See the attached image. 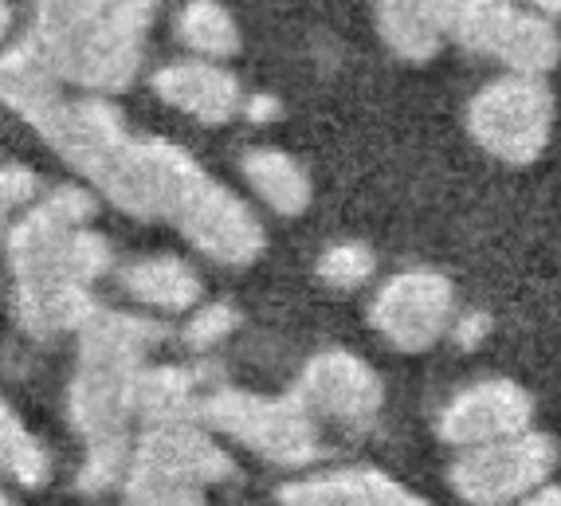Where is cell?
<instances>
[{"label": "cell", "instance_id": "cell-26", "mask_svg": "<svg viewBox=\"0 0 561 506\" xmlns=\"http://www.w3.org/2000/svg\"><path fill=\"white\" fill-rule=\"evenodd\" d=\"M39 200V177L28 165H0V232H9L20 216Z\"/></svg>", "mask_w": 561, "mask_h": 506}, {"label": "cell", "instance_id": "cell-11", "mask_svg": "<svg viewBox=\"0 0 561 506\" xmlns=\"http://www.w3.org/2000/svg\"><path fill=\"white\" fill-rule=\"evenodd\" d=\"M28 126L44 138L47 150L67 161L83 181H91L114 158L122 141L130 138V126L111 99L83 91L71 94V87H64L44 111L32 114Z\"/></svg>", "mask_w": 561, "mask_h": 506}, {"label": "cell", "instance_id": "cell-13", "mask_svg": "<svg viewBox=\"0 0 561 506\" xmlns=\"http://www.w3.org/2000/svg\"><path fill=\"white\" fill-rule=\"evenodd\" d=\"M534 421V396L511 377H483V381L459 389L444 404L436 432L451 448H483V444L511 440L530 432Z\"/></svg>", "mask_w": 561, "mask_h": 506}, {"label": "cell", "instance_id": "cell-22", "mask_svg": "<svg viewBox=\"0 0 561 506\" xmlns=\"http://www.w3.org/2000/svg\"><path fill=\"white\" fill-rule=\"evenodd\" d=\"M0 471L28 491H39L51 479V456L44 440L20 421V413L4 396H0Z\"/></svg>", "mask_w": 561, "mask_h": 506}, {"label": "cell", "instance_id": "cell-12", "mask_svg": "<svg viewBox=\"0 0 561 506\" xmlns=\"http://www.w3.org/2000/svg\"><path fill=\"white\" fill-rule=\"evenodd\" d=\"M290 393L307 404L314 421L342 424V428H365L385 404V384L369 361L350 349H322L302 366Z\"/></svg>", "mask_w": 561, "mask_h": 506}, {"label": "cell", "instance_id": "cell-20", "mask_svg": "<svg viewBox=\"0 0 561 506\" xmlns=\"http://www.w3.org/2000/svg\"><path fill=\"white\" fill-rule=\"evenodd\" d=\"M240 173L255 200L272 208L275 216H302L314 200V181L295 153L279 146H255L240 158Z\"/></svg>", "mask_w": 561, "mask_h": 506}, {"label": "cell", "instance_id": "cell-30", "mask_svg": "<svg viewBox=\"0 0 561 506\" xmlns=\"http://www.w3.org/2000/svg\"><path fill=\"white\" fill-rule=\"evenodd\" d=\"M518 506H561V487H542V491H534V495H526Z\"/></svg>", "mask_w": 561, "mask_h": 506}, {"label": "cell", "instance_id": "cell-29", "mask_svg": "<svg viewBox=\"0 0 561 506\" xmlns=\"http://www.w3.org/2000/svg\"><path fill=\"white\" fill-rule=\"evenodd\" d=\"M515 4H518V9H526V12H534V16L553 20V24L561 20V0H515Z\"/></svg>", "mask_w": 561, "mask_h": 506}, {"label": "cell", "instance_id": "cell-6", "mask_svg": "<svg viewBox=\"0 0 561 506\" xmlns=\"http://www.w3.org/2000/svg\"><path fill=\"white\" fill-rule=\"evenodd\" d=\"M165 0H118L94 28L79 39L44 51L59 83L83 94H122L134 87L146 64V39H150L153 20H158Z\"/></svg>", "mask_w": 561, "mask_h": 506}, {"label": "cell", "instance_id": "cell-7", "mask_svg": "<svg viewBox=\"0 0 561 506\" xmlns=\"http://www.w3.org/2000/svg\"><path fill=\"white\" fill-rule=\"evenodd\" d=\"M468 134L503 165H530L546 153L553 134V91L546 79L499 76L471 94Z\"/></svg>", "mask_w": 561, "mask_h": 506}, {"label": "cell", "instance_id": "cell-18", "mask_svg": "<svg viewBox=\"0 0 561 506\" xmlns=\"http://www.w3.org/2000/svg\"><path fill=\"white\" fill-rule=\"evenodd\" d=\"M122 291L146 310L185 314V310L201 307L205 279L181 255H141V260L122 267Z\"/></svg>", "mask_w": 561, "mask_h": 506}, {"label": "cell", "instance_id": "cell-27", "mask_svg": "<svg viewBox=\"0 0 561 506\" xmlns=\"http://www.w3.org/2000/svg\"><path fill=\"white\" fill-rule=\"evenodd\" d=\"M491 314H483V310H468V314H456V326H451V337H456L463 349H479L486 342V334H491Z\"/></svg>", "mask_w": 561, "mask_h": 506}, {"label": "cell", "instance_id": "cell-19", "mask_svg": "<svg viewBox=\"0 0 561 506\" xmlns=\"http://www.w3.org/2000/svg\"><path fill=\"white\" fill-rule=\"evenodd\" d=\"M205 396H208L205 369L146 366L138 377V384H134V421H146V428H150V424L197 421Z\"/></svg>", "mask_w": 561, "mask_h": 506}, {"label": "cell", "instance_id": "cell-2", "mask_svg": "<svg viewBox=\"0 0 561 506\" xmlns=\"http://www.w3.org/2000/svg\"><path fill=\"white\" fill-rule=\"evenodd\" d=\"M165 337V326L141 314L99 307L79 330L76 377L67 389V416L87 448L130 444L134 384L150 354Z\"/></svg>", "mask_w": 561, "mask_h": 506}, {"label": "cell", "instance_id": "cell-1", "mask_svg": "<svg viewBox=\"0 0 561 506\" xmlns=\"http://www.w3.org/2000/svg\"><path fill=\"white\" fill-rule=\"evenodd\" d=\"M94 212L99 197L91 185H56L9 228L4 255L16 319L39 342L79 334L99 310L91 287L114 267V252L91 228Z\"/></svg>", "mask_w": 561, "mask_h": 506}, {"label": "cell", "instance_id": "cell-24", "mask_svg": "<svg viewBox=\"0 0 561 506\" xmlns=\"http://www.w3.org/2000/svg\"><path fill=\"white\" fill-rule=\"evenodd\" d=\"M377 272V255L369 252V244L362 240H342V244H330L319 255V279L337 287V291H357L374 279Z\"/></svg>", "mask_w": 561, "mask_h": 506}, {"label": "cell", "instance_id": "cell-31", "mask_svg": "<svg viewBox=\"0 0 561 506\" xmlns=\"http://www.w3.org/2000/svg\"><path fill=\"white\" fill-rule=\"evenodd\" d=\"M12 24H16V12H12L9 0H0V51H4V44H9Z\"/></svg>", "mask_w": 561, "mask_h": 506}, {"label": "cell", "instance_id": "cell-8", "mask_svg": "<svg viewBox=\"0 0 561 506\" xmlns=\"http://www.w3.org/2000/svg\"><path fill=\"white\" fill-rule=\"evenodd\" d=\"M451 44L503 64L506 76L546 79L561 64L558 24L518 9L515 0H459Z\"/></svg>", "mask_w": 561, "mask_h": 506}, {"label": "cell", "instance_id": "cell-5", "mask_svg": "<svg viewBox=\"0 0 561 506\" xmlns=\"http://www.w3.org/2000/svg\"><path fill=\"white\" fill-rule=\"evenodd\" d=\"M197 421L208 432H220L279 468H307V463L322 460V451H327L322 424L307 413V404L295 393L263 396L232 389V384H216L201 401Z\"/></svg>", "mask_w": 561, "mask_h": 506}, {"label": "cell", "instance_id": "cell-3", "mask_svg": "<svg viewBox=\"0 0 561 506\" xmlns=\"http://www.w3.org/2000/svg\"><path fill=\"white\" fill-rule=\"evenodd\" d=\"M87 185L94 188V197L111 200L134 220L181 228L188 212L208 197L216 177H208L205 165L181 150L178 141L130 134Z\"/></svg>", "mask_w": 561, "mask_h": 506}, {"label": "cell", "instance_id": "cell-23", "mask_svg": "<svg viewBox=\"0 0 561 506\" xmlns=\"http://www.w3.org/2000/svg\"><path fill=\"white\" fill-rule=\"evenodd\" d=\"M118 0H32V32L28 39L39 51L79 39L87 28H94Z\"/></svg>", "mask_w": 561, "mask_h": 506}, {"label": "cell", "instance_id": "cell-25", "mask_svg": "<svg viewBox=\"0 0 561 506\" xmlns=\"http://www.w3.org/2000/svg\"><path fill=\"white\" fill-rule=\"evenodd\" d=\"M236 326H240V310L232 302H205V307H197L188 314V322L181 326V337H185L188 349H213Z\"/></svg>", "mask_w": 561, "mask_h": 506}, {"label": "cell", "instance_id": "cell-16", "mask_svg": "<svg viewBox=\"0 0 561 506\" xmlns=\"http://www.w3.org/2000/svg\"><path fill=\"white\" fill-rule=\"evenodd\" d=\"M459 0H377L381 44L404 64H428L456 39Z\"/></svg>", "mask_w": 561, "mask_h": 506}, {"label": "cell", "instance_id": "cell-14", "mask_svg": "<svg viewBox=\"0 0 561 506\" xmlns=\"http://www.w3.org/2000/svg\"><path fill=\"white\" fill-rule=\"evenodd\" d=\"M178 232L220 267H252L267 252V232L255 208L220 181L208 188V197L188 212Z\"/></svg>", "mask_w": 561, "mask_h": 506}, {"label": "cell", "instance_id": "cell-21", "mask_svg": "<svg viewBox=\"0 0 561 506\" xmlns=\"http://www.w3.org/2000/svg\"><path fill=\"white\" fill-rule=\"evenodd\" d=\"M178 39L193 59L225 64L243 47V32L225 0H185L178 9Z\"/></svg>", "mask_w": 561, "mask_h": 506}, {"label": "cell", "instance_id": "cell-28", "mask_svg": "<svg viewBox=\"0 0 561 506\" xmlns=\"http://www.w3.org/2000/svg\"><path fill=\"white\" fill-rule=\"evenodd\" d=\"M243 118L255 126H267V123H279L283 118V103L275 99V94L267 91H252L248 99H243Z\"/></svg>", "mask_w": 561, "mask_h": 506}, {"label": "cell", "instance_id": "cell-15", "mask_svg": "<svg viewBox=\"0 0 561 506\" xmlns=\"http://www.w3.org/2000/svg\"><path fill=\"white\" fill-rule=\"evenodd\" d=\"M150 87L161 103L188 114L201 126H225L240 118L243 99H248L236 71H228L225 64H213V59L193 56L158 67L150 76Z\"/></svg>", "mask_w": 561, "mask_h": 506}, {"label": "cell", "instance_id": "cell-9", "mask_svg": "<svg viewBox=\"0 0 561 506\" xmlns=\"http://www.w3.org/2000/svg\"><path fill=\"white\" fill-rule=\"evenodd\" d=\"M558 468V444L546 432H523L511 440L468 448L451 463V487L471 506H518L546 487Z\"/></svg>", "mask_w": 561, "mask_h": 506}, {"label": "cell", "instance_id": "cell-17", "mask_svg": "<svg viewBox=\"0 0 561 506\" xmlns=\"http://www.w3.org/2000/svg\"><path fill=\"white\" fill-rule=\"evenodd\" d=\"M279 506H432L416 491L377 468H342L290 479L279 487Z\"/></svg>", "mask_w": 561, "mask_h": 506}, {"label": "cell", "instance_id": "cell-4", "mask_svg": "<svg viewBox=\"0 0 561 506\" xmlns=\"http://www.w3.org/2000/svg\"><path fill=\"white\" fill-rule=\"evenodd\" d=\"M236 475V460L213 432L197 421L150 424L134 440L126 468V503L130 506H169L181 498H201L216 483Z\"/></svg>", "mask_w": 561, "mask_h": 506}, {"label": "cell", "instance_id": "cell-10", "mask_svg": "<svg viewBox=\"0 0 561 506\" xmlns=\"http://www.w3.org/2000/svg\"><path fill=\"white\" fill-rule=\"evenodd\" d=\"M369 326L401 354H424L456 326V287L428 267L393 275L369 302Z\"/></svg>", "mask_w": 561, "mask_h": 506}, {"label": "cell", "instance_id": "cell-33", "mask_svg": "<svg viewBox=\"0 0 561 506\" xmlns=\"http://www.w3.org/2000/svg\"><path fill=\"white\" fill-rule=\"evenodd\" d=\"M0 506H16V503H12L9 495H4V487H0Z\"/></svg>", "mask_w": 561, "mask_h": 506}, {"label": "cell", "instance_id": "cell-32", "mask_svg": "<svg viewBox=\"0 0 561 506\" xmlns=\"http://www.w3.org/2000/svg\"><path fill=\"white\" fill-rule=\"evenodd\" d=\"M169 506H205V498H181V503H169Z\"/></svg>", "mask_w": 561, "mask_h": 506}]
</instances>
